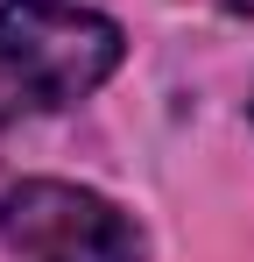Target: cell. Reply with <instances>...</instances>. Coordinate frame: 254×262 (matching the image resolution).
I'll return each mask as SVG.
<instances>
[{
    "label": "cell",
    "instance_id": "obj_2",
    "mask_svg": "<svg viewBox=\"0 0 254 262\" xmlns=\"http://www.w3.org/2000/svg\"><path fill=\"white\" fill-rule=\"evenodd\" d=\"M0 241L21 262H141L148 241L141 227L85 191V184H64V177H29L0 199Z\"/></svg>",
    "mask_w": 254,
    "mask_h": 262
},
{
    "label": "cell",
    "instance_id": "obj_1",
    "mask_svg": "<svg viewBox=\"0 0 254 262\" xmlns=\"http://www.w3.org/2000/svg\"><path fill=\"white\" fill-rule=\"evenodd\" d=\"M120 21L78 0H0V128L57 114L120 71Z\"/></svg>",
    "mask_w": 254,
    "mask_h": 262
},
{
    "label": "cell",
    "instance_id": "obj_3",
    "mask_svg": "<svg viewBox=\"0 0 254 262\" xmlns=\"http://www.w3.org/2000/svg\"><path fill=\"white\" fill-rule=\"evenodd\" d=\"M219 7H233V14H254V0H219Z\"/></svg>",
    "mask_w": 254,
    "mask_h": 262
}]
</instances>
